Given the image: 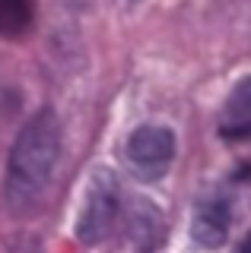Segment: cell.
<instances>
[{
	"label": "cell",
	"mask_w": 251,
	"mask_h": 253,
	"mask_svg": "<svg viewBox=\"0 0 251 253\" xmlns=\"http://www.w3.org/2000/svg\"><path fill=\"white\" fill-rule=\"evenodd\" d=\"M118 212H121V187H118L112 171L99 168L89 180L80 218H76V237L83 244L105 241L108 231H112L115 221H118Z\"/></svg>",
	"instance_id": "cell-2"
},
{
	"label": "cell",
	"mask_w": 251,
	"mask_h": 253,
	"mask_svg": "<svg viewBox=\"0 0 251 253\" xmlns=\"http://www.w3.org/2000/svg\"><path fill=\"white\" fill-rule=\"evenodd\" d=\"M229 221H232V212L223 196L200 200L197 209H194V218H191V241L203 250L223 247L226 237H229Z\"/></svg>",
	"instance_id": "cell-4"
},
{
	"label": "cell",
	"mask_w": 251,
	"mask_h": 253,
	"mask_svg": "<svg viewBox=\"0 0 251 253\" xmlns=\"http://www.w3.org/2000/svg\"><path fill=\"white\" fill-rule=\"evenodd\" d=\"M61 158V121L51 108L38 114L19 130L6 162V203L13 209H26L42 196L51 180L54 165Z\"/></svg>",
	"instance_id": "cell-1"
},
{
	"label": "cell",
	"mask_w": 251,
	"mask_h": 253,
	"mask_svg": "<svg viewBox=\"0 0 251 253\" xmlns=\"http://www.w3.org/2000/svg\"><path fill=\"white\" fill-rule=\"evenodd\" d=\"M32 16H35L32 0H0V35L16 38L22 32H29Z\"/></svg>",
	"instance_id": "cell-7"
},
{
	"label": "cell",
	"mask_w": 251,
	"mask_h": 253,
	"mask_svg": "<svg viewBox=\"0 0 251 253\" xmlns=\"http://www.w3.org/2000/svg\"><path fill=\"white\" fill-rule=\"evenodd\" d=\"M127 231L130 241L137 244V250H153L162 237V215L153 203L137 200L130 206V215H127Z\"/></svg>",
	"instance_id": "cell-6"
},
{
	"label": "cell",
	"mask_w": 251,
	"mask_h": 253,
	"mask_svg": "<svg viewBox=\"0 0 251 253\" xmlns=\"http://www.w3.org/2000/svg\"><path fill=\"white\" fill-rule=\"evenodd\" d=\"M235 253H251V231H248L245 237H242V244L235 247Z\"/></svg>",
	"instance_id": "cell-8"
},
{
	"label": "cell",
	"mask_w": 251,
	"mask_h": 253,
	"mask_svg": "<svg viewBox=\"0 0 251 253\" xmlns=\"http://www.w3.org/2000/svg\"><path fill=\"white\" fill-rule=\"evenodd\" d=\"M172 158H175V136L169 126H137L124 142V162L146 184L166 177Z\"/></svg>",
	"instance_id": "cell-3"
},
{
	"label": "cell",
	"mask_w": 251,
	"mask_h": 253,
	"mask_svg": "<svg viewBox=\"0 0 251 253\" xmlns=\"http://www.w3.org/2000/svg\"><path fill=\"white\" fill-rule=\"evenodd\" d=\"M219 133L229 139L251 133V76L239 79L235 89L229 92V98L223 105V114H219Z\"/></svg>",
	"instance_id": "cell-5"
}]
</instances>
